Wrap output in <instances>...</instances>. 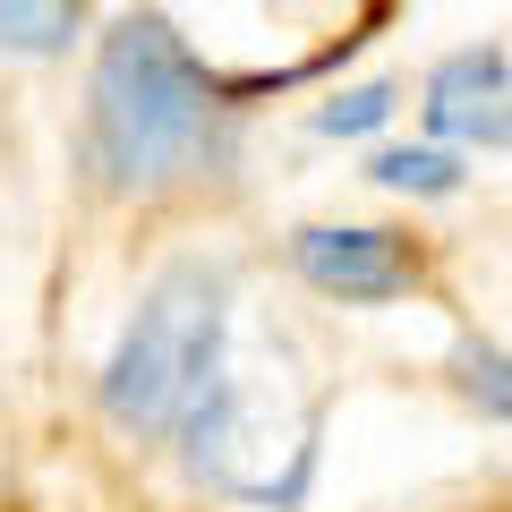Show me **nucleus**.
I'll return each instance as SVG.
<instances>
[{"mask_svg":"<svg viewBox=\"0 0 512 512\" xmlns=\"http://www.w3.org/2000/svg\"><path fill=\"white\" fill-rule=\"evenodd\" d=\"M86 163L103 188H163L231 163V103L154 9L103 35L86 94Z\"/></svg>","mask_w":512,"mask_h":512,"instance_id":"f257e3e1","label":"nucleus"},{"mask_svg":"<svg viewBox=\"0 0 512 512\" xmlns=\"http://www.w3.org/2000/svg\"><path fill=\"white\" fill-rule=\"evenodd\" d=\"M222 333H231L222 274L214 265H171L103 367V410L137 436H171L222 384Z\"/></svg>","mask_w":512,"mask_h":512,"instance_id":"f03ea898","label":"nucleus"},{"mask_svg":"<svg viewBox=\"0 0 512 512\" xmlns=\"http://www.w3.org/2000/svg\"><path fill=\"white\" fill-rule=\"evenodd\" d=\"M291 265L342 308H384L419 282V256L393 231H359V222H316V231L291 239Z\"/></svg>","mask_w":512,"mask_h":512,"instance_id":"7ed1b4c3","label":"nucleus"},{"mask_svg":"<svg viewBox=\"0 0 512 512\" xmlns=\"http://www.w3.org/2000/svg\"><path fill=\"white\" fill-rule=\"evenodd\" d=\"M427 120H436V137L512 146V69H504V52H453L427 77Z\"/></svg>","mask_w":512,"mask_h":512,"instance_id":"20e7f679","label":"nucleus"},{"mask_svg":"<svg viewBox=\"0 0 512 512\" xmlns=\"http://www.w3.org/2000/svg\"><path fill=\"white\" fill-rule=\"evenodd\" d=\"M77 0H0V52H18V60H52L77 43Z\"/></svg>","mask_w":512,"mask_h":512,"instance_id":"39448f33","label":"nucleus"},{"mask_svg":"<svg viewBox=\"0 0 512 512\" xmlns=\"http://www.w3.org/2000/svg\"><path fill=\"white\" fill-rule=\"evenodd\" d=\"M367 171H376L393 197H453V188H461V163L436 154V146H384Z\"/></svg>","mask_w":512,"mask_h":512,"instance_id":"423d86ee","label":"nucleus"},{"mask_svg":"<svg viewBox=\"0 0 512 512\" xmlns=\"http://www.w3.org/2000/svg\"><path fill=\"white\" fill-rule=\"evenodd\" d=\"M453 384H461V402H478L487 419H512V350L461 342L453 350Z\"/></svg>","mask_w":512,"mask_h":512,"instance_id":"0eeeda50","label":"nucleus"},{"mask_svg":"<svg viewBox=\"0 0 512 512\" xmlns=\"http://www.w3.org/2000/svg\"><path fill=\"white\" fill-rule=\"evenodd\" d=\"M393 120V86H350V94H333V103H316V128L325 137H367V128H384Z\"/></svg>","mask_w":512,"mask_h":512,"instance_id":"6e6552de","label":"nucleus"}]
</instances>
